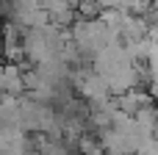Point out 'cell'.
Segmentation results:
<instances>
[{
	"label": "cell",
	"instance_id": "1",
	"mask_svg": "<svg viewBox=\"0 0 158 155\" xmlns=\"http://www.w3.org/2000/svg\"><path fill=\"white\" fill-rule=\"evenodd\" d=\"M111 42H119L114 33H111V28L103 22V19H94V17H89V19H81V22H75V28H72V47L78 50V53H83V55H97L103 47H108Z\"/></svg>",
	"mask_w": 158,
	"mask_h": 155
},
{
	"label": "cell",
	"instance_id": "2",
	"mask_svg": "<svg viewBox=\"0 0 158 155\" xmlns=\"http://www.w3.org/2000/svg\"><path fill=\"white\" fill-rule=\"evenodd\" d=\"M11 19L17 28H28V31L50 22L42 0H11Z\"/></svg>",
	"mask_w": 158,
	"mask_h": 155
}]
</instances>
